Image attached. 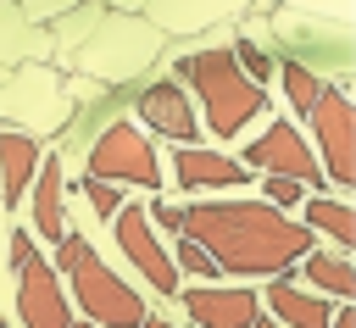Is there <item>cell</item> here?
<instances>
[{
  "label": "cell",
  "instance_id": "cell-1",
  "mask_svg": "<svg viewBox=\"0 0 356 328\" xmlns=\"http://www.w3.org/2000/svg\"><path fill=\"white\" fill-rule=\"evenodd\" d=\"M178 239L200 245L217 272H234V278H289L317 233L306 222H289L267 200H200V206H184Z\"/></svg>",
  "mask_w": 356,
  "mask_h": 328
},
{
  "label": "cell",
  "instance_id": "cell-2",
  "mask_svg": "<svg viewBox=\"0 0 356 328\" xmlns=\"http://www.w3.org/2000/svg\"><path fill=\"white\" fill-rule=\"evenodd\" d=\"M61 250H56V267L67 272V284H72V295H78V311L95 322V328H139L150 311H145V300L95 256V245L89 239H78V233H61L56 239Z\"/></svg>",
  "mask_w": 356,
  "mask_h": 328
},
{
  "label": "cell",
  "instance_id": "cell-3",
  "mask_svg": "<svg viewBox=\"0 0 356 328\" xmlns=\"http://www.w3.org/2000/svg\"><path fill=\"white\" fill-rule=\"evenodd\" d=\"M178 83H195L200 106H206V128L211 133H239L250 117H261L267 106V89L250 83L234 61V50H200V56H184V78Z\"/></svg>",
  "mask_w": 356,
  "mask_h": 328
},
{
  "label": "cell",
  "instance_id": "cell-4",
  "mask_svg": "<svg viewBox=\"0 0 356 328\" xmlns=\"http://www.w3.org/2000/svg\"><path fill=\"white\" fill-rule=\"evenodd\" d=\"M11 267H17V311H22V328H67L72 322L67 289H61L56 267L33 250L28 233L11 239Z\"/></svg>",
  "mask_w": 356,
  "mask_h": 328
},
{
  "label": "cell",
  "instance_id": "cell-5",
  "mask_svg": "<svg viewBox=\"0 0 356 328\" xmlns=\"http://www.w3.org/2000/svg\"><path fill=\"white\" fill-rule=\"evenodd\" d=\"M89 178L161 189V156H156V145H150L134 122H111V128L95 139V150H89Z\"/></svg>",
  "mask_w": 356,
  "mask_h": 328
},
{
  "label": "cell",
  "instance_id": "cell-6",
  "mask_svg": "<svg viewBox=\"0 0 356 328\" xmlns=\"http://www.w3.org/2000/svg\"><path fill=\"white\" fill-rule=\"evenodd\" d=\"M312 117V133H317V150H323V178L328 183H356V128H350V95L345 89H323L317 106L306 111Z\"/></svg>",
  "mask_w": 356,
  "mask_h": 328
},
{
  "label": "cell",
  "instance_id": "cell-7",
  "mask_svg": "<svg viewBox=\"0 0 356 328\" xmlns=\"http://www.w3.org/2000/svg\"><path fill=\"white\" fill-rule=\"evenodd\" d=\"M245 167H261V172L295 178V183H306V189H323V183H328V178H323V167H317V150H312V145H306V133H300L295 122H284V117H273V128L250 139Z\"/></svg>",
  "mask_w": 356,
  "mask_h": 328
},
{
  "label": "cell",
  "instance_id": "cell-8",
  "mask_svg": "<svg viewBox=\"0 0 356 328\" xmlns=\"http://www.w3.org/2000/svg\"><path fill=\"white\" fill-rule=\"evenodd\" d=\"M111 217H117V222H111V228H117V245H122V256L145 272V284L161 289V295H178V267H172V256L161 250V239L150 233V217H145L139 206H117Z\"/></svg>",
  "mask_w": 356,
  "mask_h": 328
},
{
  "label": "cell",
  "instance_id": "cell-9",
  "mask_svg": "<svg viewBox=\"0 0 356 328\" xmlns=\"http://www.w3.org/2000/svg\"><path fill=\"white\" fill-rule=\"evenodd\" d=\"M139 117L156 128V133H167V139H178V145H195L200 139V122H195V106H189V95L172 83V78H161V83H150V89H139Z\"/></svg>",
  "mask_w": 356,
  "mask_h": 328
},
{
  "label": "cell",
  "instance_id": "cell-10",
  "mask_svg": "<svg viewBox=\"0 0 356 328\" xmlns=\"http://www.w3.org/2000/svg\"><path fill=\"white\" fill-rule=\"evenodd\" d=\"M184 311L200 328H256L261 300L250 289H184Z\"/></svg>",
  "mask_w": 356,
  "mask_h": 328
},
{
  "label": "cell",
  "instance_id": "cell-11",
  "mask_svg": "<svg viewBox=\"0 0 356 328\" xmlns=\"http://www.w3.org/2000/svg\"><path fill=\"white\" fill-rule=\"evenodd\" d=\"M172 172H178L184 189H239V183H250L245 161H234L222 150H200V145H178Z\"/></svg>",
  "mask_w": 356,
  "mask_h": 328
},
{
  "label": "cell",
  "instance_id": "cell-12",
  "mask_svg": "<svg viewBox=\"0 0 356 328\" xmlns=\"http://www.w3.org/2000/svg\"><path fill=\"white\" fill-rule=\"evenodd\" d=\"M267 306H273V322H284V328H328V317H334L323 289H295V278H273Z\"/></svg>",
  "mask_w": 356,
  "mask_h": 328
},
{
  "label": "cell",
  "instance_id": "cell-13",
  "mask_svg": "<svg viewBox=\"0 0 356 328\" xmlns=\"http://www.w3.org/2000/svg\"><path fill=\"white\" fill-rule=\"evenodd\" d=\"M28 183H33V228L44 239H61L67 233V200H61L67 178H61V161L56 156H39V167H33Z\"/></svg>",
  "mask_w": 356,
  "mask_h": 328
},
{
  "label": "cell",
  "instance_id": "cell-14",
  "mask_svg": "<svg viewBox=\"0 0 356 328\" xmlns=\"http://www.w3.org/2000/svg\"><path fill=\"white\" fill-rule=\"evenodd\" d=\"M33 167H39V145H33V133L0 128V200H6V206H17V200H22V189H28Z\"/></svg>",
  "mask_w": 356,
  "mask_h": 328
},
{
  "label": "cell",
  "instance_id": "cell-15",
  "mask_svg": "<svg viewBox=\"0 0 356 328\" xmlns=\"http://www.w3.org/2000/svg\"><path fill=\"white\" fill-rule=\"evenodd\" d=\"M300 222H306L312 233H328L339 250H350V245H356V217H350V206H345V200H323V195H312V200L300 206Z\"/></svg>",
  "mask_w": 356,
  "mask_h": 328
},
{
  "label": "cell",
  "instance_id": "cell-16",
  "mask_svg": "<svg viewBox=\"0 0 356 328\" xmlns=\"http://www.w3.org/2000/svg\"><path fill=\"white\" fill-rule=\"evenodd\" d=\"M295 272H306V278H312V289H328V295H339V300H350V295H356V272H350V256H345V250H339V256L306 250Z\"/></svg>",
  "mask_w": 356,
  "mask_h": 328
},
{
  "label": "cell",
  "instance_id": "cell-17",
  "mask_svg": "<svg viewBox=\"0 0 356 328\" xmlns=\"http://www.w3.org/2000/svg\"><path fill=\"white\" fill-rule=\"evenodd\" d=\"M278 72H284V95H289V106H295L300 117H306V111L317 106V95L328 89V83H323V78H317L312 67H300V61H284Z\"/></svg>",
  "mask_w": 356,
  "mask_h": 328
},
{
  "label": "cell",
  "instance_id": "cell-18",
  "mask_svg": "<svg viewBox=\"0 0 356 328\" xmlns=\"http://www.w3.org/2000/svg\"><path fill=\"white\" fill-rule=\"evenodd\" d=\"M234 61H239V72H245L250 83H267V78H273V56H267L261 44H250V39L234 44Z\"/></svg>",
  "mask_w": 356,
  "mask_h": 328
},
{
  "label": "cell",
  "instance_id": "cell-19",
  "mask_svg": "<svg viewBox=\"0 0 356 328\" xmlns=\"http://www.w3.org/2000/svg\"><path fill=\"white\" fill-rule=\"evenodd\" d=\"M261 189H267V206H278V211L300 206V195H306V183H295V178H278V172H267V178H261Z\"/></svg>",
  "mask_w": 356,
  "mask_h": 328
},
{
  "label": "cell",
  "instance_id": "cell-20",
  "mask_svg": "<svg viewBox=\"0 0 356 328\" xmlns=\"http://www.w3.org/2000/svg\"><path fill=\"white\" fill-rule=\"evenodd\" d=\"M172 267H184V272H195V278H217L211 256H206L200 245H189V239H178V250H172Z\"/></svg>",
  "mask_w": 356,
  "mask_h": 328
},
{
  "label": "cell",
  "instance_id": "cell-21",
  "mask_svg": "<svg viewBox=\"0 0 356 328\" xmlns=\"http://www.w3.org/2000/svg\"><path fill=\"white\" fill-rule=\"evenodd\" d=\"M78 189H83V200H89V206H95L100 217H111V211L122 206V200H117V189H111L106 178H89V172H83V183H78Z\"/></svg>",
  "mask_w": 356,
  "mask_h": 328
},
{
  "label": "cell",
  "instance_id": "cell-22",
  "mask_svg": "<svg viewBox=\"0 0 356 328\" xmlns=\"http://www.w3.org/2000/svg\"><path fill=\"white\" fill-rule=\"evenodd\" d=\"M150 222H161L167 233H178V222H184V206H172V200H156V211H150Z\"/></svg>",
  "mask_w": 356,
  "mask_h": 328
},
{
  "label": "cell",
  "instance_id": "cell-23",
  "mask_svg": "<svg viewBox=\"0 0 356 328\" xmlns=\"http://www.w3.org/2000/svg\"><path fill=\"white\" fill-rule=\"evenodd\" d=\"M328 328H356V311H350V300H339V306H334V317H328Z\"/></svg>",
  "mask_w": 356,
  "mask_h": 328
},
{
  "label": "cell",
  "instance_id": "cell-24",
  "mask_svg": "<svg viewBox=\"0 0 356 328\" xmlns=\"http://www.w3.org/2000/svg\"><path fill=\"white\" fill-rule=\"evenodd\" d=\"M139 328H178V322H167V317H145Z\"/></svg>",
  "mask_w": 356,
  "mask_h": 328
},
{
  "label": "cell",
  "instance_id": "cell-25",
  "mask_svg": "<svg viewBox=\"0 0 356 328\" xmlns=\"http://www.w3.org/2000/svg\"><path fill=\"white\" fill-rule=\"evenodd\" d=\"M67 328H95V322H89V317H72V322H67Z\"/></svg>",
  "mask_w": 356,
  "mask_h": 328
},
{
  "label": "cell",
  "instance_id": "cell-26",
  "mask_svg": "<svg viewBox=\"0 0 356 328\" xmlns=\"http://www.w3.org/2000/svg\"><path fill=\"white\" fill-rule=\"evenodd\" d=\"M256 328H278V322H267V317H261V322H256Z\"/></svg>",
  "mask_w": 356,
  "mask_h": 328
},
{
  "label": "cell",
  "instance_id": "cell-27",
  "mask_svg": "<svg viewBox=\"0 0 356 328\" xmlns=\"http://www.w3.org/2000/svg\"><path fill=\"white\" fill-rule=\"evenodd\" d=\"M0 328H6V317H0Z\"/></svg>",
  "mask_w": 356,
  "mask_h": 328
}]
</instances>
